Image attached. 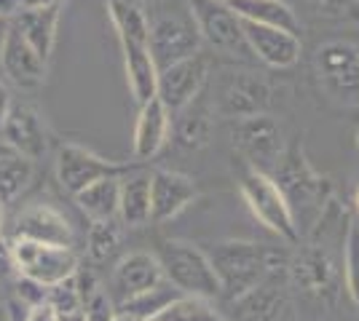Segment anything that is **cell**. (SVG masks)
<instances>
[{
  "mask_svg": "<svg viewBox=\"0 0 359 321\" xmlns=\"http://www.w3.org/2000/svg\"><path fill=\"white\" fill-rule=\"evenodd\" d=\"M8 321H19V306L16 303H8ZM22 321H25V316H22Z\"/></svg>",
  "mask_w": 359,
  "mask_h": 321,
  "instance_id": "ee69618b",
  "label": "cell"
},
{
  "mask_svg": "<svg viewBox=\"0 0 359 321\" xmlns=\"http://www.w3.org/2000/svg\"><path fill=\"white\" fill-rule=\"evenodd\" d=\"M8 155H14V150H11V148H8V145L0 139V161H3V158H8Z\"/></svg>",
  "mask_w": 359,
  "mask_h": 321,
  "instance_id": "f6af8a7d",
  "label": "cell"
},
{
  "mask_svg": "<svg viewBox=\"0 0 359 321\" xmlns=\"http://www.w3.org/2000/svg\"><path fill=\"white\" fill-rule=\"evenodd\" d=\"M223 3H228V0H223Z\"/></svg>",
  "mask_w": 359,
  "mask_h": 321,
  "instance_id": "816d5d0a",
  "label": "cell"
},
{
  "mask_svg": "<svg viewBox=\"0 0 359 321\" xmlns=\"http://www.w3.org/2000/svg\"><path fill=\"white\" fill-rule=\"evenodd\" d=\"M62 6V0H22V8H54Z\"/></svg>",
  "mask_w": 359,
  "mask_h": 321,
  "instance_id": "ab89813d",
  "label": "cell"
},
{
  "mask_svg": "<svg viewBox=\"0 0 359 321\" xmlns=\"http://www.w3.org/2000/svg\"><path fill=\"white\" fill-rule=\"evenodd\" d=\"M185 3L204 43H210L212 48L228 57H239L250 51L241 32V22L223 0H185Z\"/></svg>",
  "mask_w": 359,
  "mask_h": 321,
  "instance_id": "30bf717a",
  "label": "cell"
},
{
  "mask_svg": "<svg viewBox=\"0 0 359 321\" xmlns=\"http://www.w3.org/2000/svg\"><path fill=\"white\" fill-rule=\"evenodd\" d=\"M46 67H48V62H43L35 54V48L19 35L16 27H8V38H6V46L0 54L3 76L19 89H35L46 80Z\"/></svg>",
  "mask_w": 359,
  "mask_h": 321,
  "instance_id": "d6986e66",
  "label": "cell"
},
{
  "mask_svg": "<svg viewBox=\"0 0 359 321\" xmlns=\"http://www.w3.org/2000/svg\"><path fill=\"white\" fill-rule=\"evenodd\" d=\"M32 180V161L22 158L19 153L0 161V201L16 199Z\"/></svg>",
  "mask_w": 359,
  "mask_h": 321,
  "instance_id": "4dcf8cb0",
  "label": "cell"
},
{
  "mask_svg": "<svg viewBox=\"0 0 359 321\" xmlns=\"http://www.w3.org/2000/svg\"><path fill=\"white\" fill-rule=\"evenodd\" d=\"M233 306L239 311L241 321H292V306L279 278L263 281L257 290L247 292Z\"/></svg>",
  "mask_w": 359,
  "mask_h": 321,
  "instance_id": "44dd1931",
  "label": "cell"
},
{
  "mask_svg": "<svg viewBox=\"0 0 359 321\" xmlns=\"http://www.w3.org/2000/svg\"><path fill=\"white\" fill-rule=\"evenodd\" d=\"M11 105H14L11 94H8V89L0 83V129H3V123H6V118H8V110H11Z\"/></svg>",
  "mask_w": 359,
  "mask_h": 321,
  "instance_id": "f35d334b",
  "label": "cell"
},
{
  "mask_svg": "<svg viewBox=\"0 0 359 321\" xmlns=\"http://www.w3.org/2000/svg\"><path fill=\"white\" fill-rule=\"evenodd\" d=\"M177 297H180V292L164 278L158 287L142 292V294L132 297L129 303L118 306V311H126V313H132V316H140L142 321H156L161 313H164L166 308L177 300Z\"/></svg>",
  "mask_w": 359,
  "mask_h": 321,
  "instance_id": "f1b7e54d",
  "label": "cell"
},
{
  "mask_svg": "<svg viewBox=\"0 0 359 321\" xmlns=\"http://www.w3.org/2000/svg\"><path fill=\"white\" fill-rule=\"evenodd\" d=\"M196 196L198 190L191 177L169 169L150 171V222L161 225L175 220L180 212H185L194 204Z\"/></svg>",
  "mask_w": 359,
  "mask_h": 321,
  "instance_id": "5bb4252c",
  "label": "cell"
},
{
  "mask_svg": "<svg viewBox=\"0 0 359 321\" xmlns=\"http://www.w3.org/2000/svg\"><path fill=\"white\" fill-rule=\"evenodd\" d=\"M241 32H244L250 54H255L263 64H269L273 70H287V67L298 64L303 43L295 32L252 24V22H241Z\"/></svg>",
  "mask_w": 359,
  "mask_h": 321,
  "instance_id": "2e32d148",
  "label": "cell"
},
{
  "mask_svg": "<svg viewBox=\"0 0 359 321\" xmlns=\"http://www.w3.org/2000/svg\"><path fill=\"white\" fill-rule=\"evenodd\" d=\"M126 171L129 166L107 161L81 145H62L57 153V180H60L62 190L70 193L73 199L89 185L107 180V177H123Z\"/></svg>",
  "mask_w": 359,
  "mask_h": 321,
  "instance_id": "7c38bea8",
  "label": "cell"
},
{
  "mask_svg": "<svg viewBox=\"0 0 359 321\" xmlns=\"http://www.w3.org/2000/svg\"><path fill=\"white\" fill-rule=\"evenodd\" d=\"M273 180L279 185V190L285 193L298 230L303 222V228L311 233L316 228V222L322 220L325 209L332 204V183L309 164L300 145L285 150Z\"/></svg>",
  "mask_w": 359,
  "mask_h": 321,
  "instance_id": "7a4b0ae2",
  "label": "cell"
},
{
  "mask_svg": "<svg viewBox=\"0 0 359 321\" xmlns=\"http://www.w3.org/2000/svg\"><path fill=\"white\" fill-rule=\"evenodd\" d=\"M354 142H357V150H359V126H357V131H354Z\"/></svg>",
  "mask_w": 359,
  "mask_h": 321,
  "instance_id": "681fc988",
  "label": "cell"
},
{
  "mask_svg": "<svg viewBox=\"0 0 359 321\" xmlns=\"http://www.w3.org/2000/svg\"><path fill=\"white\" fill-rule=\"evenodd\" d=\"M22 11V0H0V19H14Z\"/></svg>",
  "mask_w": 359,
  "mask_h": 321,
  "instance_id": "74e56055",
  "label": "cell"
},
{
  "mask_svg": "<svg viewBox=\"0 0 359 321\" xmlns=\"http://www.w3.org/2000/svg\"><path fill=\"white\" fill-rule=\"evenodd\" d=\"M207 255L220 281V294H225L231 303H236L247 292L257 290L269 278L287 276L290 265V255L282 249L239 238L217 241L210 246Z\"/></svg>",
  "mask_w": 359,
  "mask_h": 321,
  "instance_id": "6da1fadb",
  "label": "cell"
},
{
  "mask_svg": "<svg viewBox=\"0 0 359 321\" xmlns=\"http://www.w3.org/2000/svg\"><path fill=\"white\" fill-rule=\"evenodd\" d=\"M314 6L332 19H359V0H314Z\"/></svg>",
  "mask_w": 359,
  "mask_h": 321,
  "instance_id": "d590c367",
  "label": "cell"
},
{
  "mask_svg": "<svg viewBox=\"0 0 359 321\" xmlns=\"http://www.w3.org/2000/svg\"><path fill=\"white\" fill-rule=\"evenodd\" d=\"M156 321H225V319L215 311V306H212L210 300L180 294L177 300L166 308Z\"/></svg>",
  "mask_w": 359,
  "mask_h": 321,
  "instance_id": "1f68e13d",
  "label": "cell"
},
{
  "mask_svg": "<svg viewBox=\"0 0 359 321\" xmlns=\"http://www.w3.org/2000/svg\"><path fill=\"white\" fill-rule=\"evenodd\" d=\"M62 6L54 8H22L11 19V27L19 30V35L35 48V54L43 62L51 59V51L57 43V27H60Z\"/></svg>",
  "mask_w": 359,
  "mask_h": 321,
  "instance_id": "7402d4cb",
  "label": "cell"
},
{
  "mask_svg": "<svg viewBox=\"0 0 359 321\" xmlns=\"http://www.w3.org/2000/svg\"><path fill=\"white\" fill-rule=\"evenodd\" d=\"M118 220L123 228H145L150 225V171H129L121 177Z\"/></svg>",
  "mask_w": 359,
  "mask_h": 321,
  "instance_id": "603a6c76",
  "label": "cell"
},
{
  "mask_svg": "<svg viewBox=\"0 0 359 321\" xmlns=\"http://www.w3.org/2000/svg\"><path fill=\"white\" fill-rule=\"evenodd\" d=\"M161 281H164V271L153 252H129L116 262L110 276V290L105 292L110 294L113 306L118 308L137 294L158 287Z\"/></svg>",
  "mask_w": 359,
  "mask_h": 321,
  "instance_id": "4fadbf2b",
  "label": "cell"
},
{
  "mask_svg": "<svg viewBox=\"0 0 359 321\" xmlns=\"http://www.w3.org/2000/svg\"><path fill=\"white\" fill-rule=\"evenodd\" d=\"M60 321H86V313H83V311H73V313L60 316Z\"/></svg>",
  "mask_w": 359,
  "mask_h": 321,
  "instance_id": "b9f144b4",
  "label": "cell"
},
{
  "mask_svg": "<svg viewBox=\"0 0 359 321\" xmlns=\"http://www.w3.org/2000/svg\"><path fill=\"white\" fill-rule=\"evenodd\" d=\"M8 27H11V22H8V19H0V54H3L6 38H8Z\"/></svg>",
  "mask_w": 359,
  "mask_h": 321,
  "instance_id": "60d3db41",
  "label": "cell"
},
{
  "mask_svg": "<svg viewBox=\"0 0 359 321\" xmlns=\"http://www.w3.org/2000/svg\"><path fill=\"white\" fill-rule=\"evenodd\" d=\"M113 321H142L140 319V316H132V313H126V311H118V308H116V319Z\"/></svg>",
  "mask_w": 359,
  "mask_h": 321,
  "instance_id": "7bdbcfd3",
  "label": "cell"
},
{
  "mask_svg": "<svg viewBox=\"0 0 359 321\" xmlns=\"http://www.w3.org/2000/svg\"><path fill=\"white\" fill-rule=\"evenodd\" d=\"M287 278L295 290H300L309 297H319V300L330 297L332 300L338 292V284H341V268L327 246L311 244L298 249L290 257Z\"/></svg>",
  "mask_w": 359,
  "mask_h": 321,
  "instance_id": "52a82bcc",
  "label": "cell"
},
{
  "mask_svg": "<svg viewBox=\"0 0 359 321\" xmlns=\"http://www.w3.org/2000/svg\"><path fill=\"white\" fill-rule=\"evenodd\" d=\"M14 271L32 284L51 290L78 273V255L73 246L41 244V241H11Z\"/></svg>",
  "mask_w": 359,
  "mask_h": 321,
  "instance_id": "5b68a950",
  "label": "cell"
},
{
  "mask_svg": "<svg viewBox=\"0 0 359 321\" xmlns=\"http://www.w3.org/2000/svg\"><path fill=\"white\" fill-rule=\"evenodd\" d=\"M78 209L89 217L91 222H105L118 220V201H121V177H107L100 183L89 185L75 196Z\"/></svg>",
  "mask_w": 359,
  "mask_h": 321,
  "instance_id": "4316f807",
  "label": "cell"
},
{
  "mask_svg": "<svg viewBox=\"0 0 359 321\" xmlns=\"http://www.w3.org/2000/svg\"><path fill=\"white\" fill-rule=\"evenodd\" d=\"M354 206H357V212H359V187L354 190Z\"/></svg>",
  "mask_w": 359,
  "mask_h": 321,
  "instance_id": "c3c4849f",
  "label": "cell"
},
{
  "mask_svg": "<svg viewBox=\"0 0 359 321\" xmlns=\"http://www.w3.org/2000/svg\"><path fill=\"white\" fill-rule=\"evenodd\" d=\"M233 148L244 155L247 166L271 174L279 166L282 155H285V139L282 129L271 115H252V118H241L233 126Z\"/></svg>",
  "mask_w": 359,
  "mask_h": 321,
  "instance_id": "ba28073f",
  "label": "cell"
},
{
  "mask_svg": "<svg viewBox=\"0 0 359 321\" xmlns=\"http://www.w3.org/2000/svg\"><path fill=\"white\" fill-rule=\"evenodd\" d=\"M0 306H3V287H0Z\"/></svg>",
  "mask_w": 359,
  "mask_h": 321,
  "instance_id": "f907efd6",
  "label": "cell"
},
{
  "mask_svg": "<svg viewBox=\"0 0 359 321\" xmlns=\"http://www.w3.org/2000/svg\"><path fill=\"white\" fill-rule=\"evenodd\" d=\"M6 201H0V236H3V220H6V209H3Z\"/></svg>",
  "mask_w": 359,
  "mask_h": 321,
  "instance_id": "bcb514c9",
  "label": "cell"
},
{
  "mask_svg": "<svg viewBox=\"0 0 359 321\" xmlns=\"http://www.w3.org/2000/svg\"><path fill=\"white\" fill-rule=\"evenodd\" d=\"M126 83L137 105H145L156 97L158 89V67L150 57V46H121Z\"/></svg>",
  "mask_w": 359,
  "mask_h": 321,
  "instance_id": "484cf974",
  "label": "cell"
},
{
  "mask_svg": "<svg viewBox=\"0 0 359 321\" xmlns=\"http://www.w3.org/2000/svg\"><path fill=\"white\" fill-rule=\"evenodd\" d=\"M46 303L54 306V311H57L60 316L73 313V311H83V297H81V292H78L75 278L65 281V284H57V287H51V290L46 292Z\"/></svg>",
  "mask_w": 359,
  "mask_h": 321,
  "instance_id": "836d02e7",
  "label": "cell"
},
{
  "mask_svg": "<svg viewBox=\"0 0 359 321\" xmlns=\"http://www.w3.org/2000/svg\"><path fill=\"white\" fill-rule=\"evenodd\" d=\"M239 190L244 204L250 206V212L255 214V220L263 228H269L273 236H279L285 244H298L300 230L295 225L292 209H290L285 193L279 190V185H276V180L271 174L247 166L241 171Z\"/></svg>",
  "mask_w": 359,
  "mask_h": 321,
  "instance_id": "277c9868",
  "label": "cell"
},
{
  "mask_svg": "<svg viewBox=\"0 0 359 321\" xmlns=\"http://www.w3.org/2000/svg\"><path fill=\"white\" fill-rule=\"evenodd\" d=\"M0 321H8V308L0 306Z\"/></svg>",
  "mask_w": 359,
  "mask_h": 321,
  "instance_id": "7dc6e473",
  "label": "cell"
},
{
  "mask_svg": "<svg viewBox=\"0 0 359 321\" xmlns=\"http://www.w3.org/2000/svg\"><path fill=\"white\" fill-rule=\"evenodd\" d=\"M0 139L27 161L43 158L48 150V131L43 126V118L25 102H14L8 110V118L0 129Z\"/></svg>",
  "mask_w": 359,
  "mask_h": 321,
  "instance_id": "9a60e30c",
  "label": "cell"
},
{
  "mask_svg": "<svg viewBox=\"0 0 359 321\" xmlns=\"http://www.w3.org/2000/svg\"><path fill=\"white\" fill-rule=\"evenodd\" d=\"M83 313H86V321H113L116 306H113L110 294L102 287H97L91 294L83 297Z\"/></svg>",
  "mask_w": 359,
  "mask_h": 321,
  "instance_id": "e575fe53",
  "label": "cell"
},
{
  "mask_svg": "<svg viewBox=\"0 0 359 321\" xmlns=\"http://www.w3.org/2000/svg\"><path fill=\"white\" fill-rule=\"evenodd\" d=\"M201 35L191 11L188 14H161L150 22V57L158 70L182 62L201 51Z\"/></svg>",
  "mask_w": 359,
  "mask_h": 321,
  "instance_id": "9c48e42d",
  "label": "cell"
},
{
  "mask_svg": "<svg viewBox=\"0 0 359 321\" xmlns=\"http://www.w3.org/2000/svg\"><path fill=\"white\" fill-rule=\"evenodd\" d=\"M177 121L172 123V134L175 142L185 150H201L212 142L215 134V123H212V113L201 105H188L185 110L175 113Z\"/></svg>",
  "mask_w": 359,
  "mask_h": 321,
  "instance_id": "83f0119b",
  "label": "cell"
},
{
  "mask_svg": "<svg viewBox=\"0 0 359 321\" xmlns=\"http://www.w3.org/2000/svg\"><path fill=\"white\" fill-rule=\"evenodd\" d=\"M271 105V89L263 78L252 76V73H236L225 80L223 92H220V102H217V113L223 118H252V115H263Z\"/></svg>",
  "mask_w": 359,
  "mask_h": 321,
  "instance_id": "e0dca14e",
  "label": "cell"
},
{
  "mask_svg": "<svg viewBox=\"0 0 359 321\" xmlns=\"http://www.w3.org/2000/svg\"><path fill=\"white\" fill-rule=\"evenodd\" d=\"M25 321H60V313L54 311V306H48V303H38V306L27 308Z\"/></svg>",
  "mask_w": 359,
  "mask_h": 321,
  "instance_id": "8d00e7d4",
  "label": "cell"
},
{
  "mask_svg": "<svg viewBox=\"0 0 359 321\" xmlns=\"http://www.w3.org/2000/svg\"><path fill=\"white\" fill-rule=\"evenodd\" d=\"M11 241H41V244L73 246V228L67 217L48 204L27 206L16 217Z\"/></svg>",
  "mask_w": 359,
  "mask_h": 321,
  "instance_id": "ac0fdd59",
  "label": "cell"
},
{
  "mask_svg": "<svg viewBox=\"0 0 359 321\" xmlns=\"http://www.w3.org/2000/svg\"><path fill=\"white\" fill-rule=\"evenodd\" d=\"M316 76L322 89L338 105H359V48L330 41L316 48Z\"/></svg>",
  "mask_w": 359,
  "mask_h": 321,
  "instance_id": "8992f818",
  "label": "cell"
},
{
  "mask_svg": "<svg viewBox=\"0 0 359 321\" xmlns=\"http://www.w3.org/2000/svg\"><path fill=\"white\" fill-rule=\"evenodd\" d=\"M344 281L351 303L359 311V220H351L344 238Z\"/></svg>",
  "mask_w": 359,
  "mask_h": 321,
  "instance_id": "d6a6232c",
  "label": "cell"
},
{
  "mask_svg": "<svg viewBox=\"0 0 359 321\" xmlns=\"http://www.w3.org/2000/svg\"><path fill=\"white\" fill-rule=\"evenodd\" d=\"M207 80H210V57L198 51L188 59L175 62L164 70H158L156 97L175 115V113L185 110L188 105H194L198 99V94L204 92Z\"/></svg>",
  "mask_w": 359,
  "mask_h": 321,
  "instance_id": "8fae6325",
  "label": "cell"
},
{
  "mask_svg": "<svg viewBox=\"0 0 359 321\" xmlns=\"http://www.w3.org/2000/svg\"><path fill=\"white\" fill-rule=\"evenodd\" d=\"M156 257L161 262L164 278L180 294L201 297V300H215L220 294V281L215 276L210 255L196 244L180 241V238H166L158 244Z\"/></svg>",
  "mask_w": 359,
  "mask_h": 321,
  "instance_id": "3957f363",
  "label": "cell"
},
{
  "mask_svg": "<svg viewBox=\"0 0 359 321\" xmlns=\"http://www.w3.org/2000/svg\"><path fill=\"white\" fill-rule=\"evenodd\" d=\"M107 16L116 27L121 46L150 43V19L142 0H107Z\"/></svg>",
  "mask_w": 359,
  "mask_h": 321,
  "instance_id": "cb8c5ba5",
  "label": "cell"
},
{
  "mask_svg": "<svg viewBox=\"0 0 359 321\" xmlns=\"http://www.w3.org/2000/svg\"><path fill=\"white\" fill-rule=\"evenodd\" d=\"M121 238H123V225L121 220H105V222H91L89 238H86V252L94 262H105L118 252Z\"/></svg>",
  "mask_w": 359,
  "mask_h": 321,
  "instance_id": "f546056e",
  "label": "cell"
},
{
  "mask_svg": "<svg viewBox=\"0 0 359 321\" xmlns=\"http://www.w3.org/2000/svg\"><path fill=\"white\" fill-rule=\"evenodd\" d=\"M239 22H252V24H266V27H279L287 32H300V22L295 11L285 0H228L225 3Z\"/></svg>",
  "mask_w": 359,
  "mask_h": 321,
  "instance_id": "d4e9b609",
  "label": "cell"
},
{
  "mask_svg": "<svg viewBox=\"0 0 359 321\" xmlns=\"http://www.w3.org/2000/svg\"><path fill=\"white\" fill-rule=\"evenodd\" d=\"M172 134V113L164 107L158 97H153L150 102L140 105V115L135 123V142H132V153L140 164H145L150 158L164 150Z\"/></svg>",
  "mask_w": 359,
  "mask_h": 321,
  "instance_id": "ffe728a7",
  "label": "cell"
}]
</instances>
